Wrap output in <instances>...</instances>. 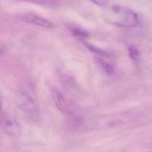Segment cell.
I'll return each instance as SVG.
<instances>
[{"label":"cell","instance_id":"obj_8","mask_svg":"<svg viewBox=\"0 0 152 152\" xmlns=\"http://www.w3.org/2000/svg\"><path fill=\"white\" fill-rule=\"evenodd\" d=\"M71 31L75 36L80 38H86L88 37V34L85 30L77 28V27H72Z\"/></svg>","mask_w":152,"mask_h":152},{"label":"cell","instance_id":"obj_1","mask_svg":"<svg viewBox=\"0 0 152 152\" xmlns=\"http://www.w3.org/2000/svg\"><path fill=\"white\" fill-rule=\"evenodd\" d=\"M108 20L121 27H134L139 24L138 15L133 10L119 5L111 7Z\"/></svg>","mask_w":152,"mask_h":152},{"label":"cell","instance_id":"obj_9","mask_svg":"<svg viewBox=\"0 0 152 152\" xmlns=\"http://www.w3.org/2000/svg\"><path fill=\"white\" fill-rule=\"evenodd\" d=\"M85 45L86 46L87 48L89 50L93 52V53H97V54H99V55H102L106 54V52L104 50H103L102 49H101L100 48H97V47H96V46H93V45H92L91 44L86 43Z\"/></svg>","mask_w":152,"mask_h":152},{"label":"cell","instance_id":"obj_12","mask_svg":"<svg viewBox=\"0 0 152 152\" xmlns=\"http://www.w3.org/2000/svg\"><path fill=\"white\" fill-rule=\"evenodd\" d=\"M4 52H5V47L4 46V45L0 43V55H2L4 53Z\"/></svg>","mask_w":152,"mask_h":152},{"label":"cell","instance_id":"obj_11","mask_svg":"<svg viewBox=\"0 0 152 152\" xmlns=\"http://www.w3.org/2000/svg\"><path fill=\"white\" fill-rule=\"evenodd\" d=\"M94 4H97V5H101V6H104L106 5V4L108 2L107 1H94L93 2Z\"/></svg>","mask_w":152,"mask_h":152},{"label":"cell","instance_id":"obj_10","mask_svg":"<svg viewBox=\"0 0 152 152\" xmlns=\"http://www.w3.org/2000/svg\"><path fill=\"white\" fill-rule=\"evenodd\" d=\"M4 115H3V110H2V101L0 97V125L2 122V121L4 118Z\"/></svg>","mask_w":152,"mask_h":152},{"label":"cell","instance_id":"obj_7","mask_svg":"<svg viewBox=\"0 0 152 152\" xmlns=\"http://www.w3.org/2000/svg\"><path fill=\"white\" fill-rule=\"evenodd\" d=\"M128 55L129 58L134 61H137L139 56H140V52L138 49L135 47L134 45H129L128 48Z\"/></svg>","mask_w":152,"mask_h":152},{"label":"cell","instance_id":"obj_13","mask_svg":"<svg viewBox=\"0 0 152 152\" xmlns=\"http://www.w3.org/2000/svg\"></svg>","mask_w":152,"mask_h":152},{"label":"cell","instance_id":"obj_6","mask_svg":"<svg viewBox=\"0 0 152 152\" xmlns=\"http://www.w3.org/2000/svg\"><path fill=\"white\" fill-rule=\"evenodd\" d=\"M95 60H96V63L98 64V65L106 73L109 74H111L113 73L115 69H114L113 66L112 64H110L108 62H106L102 58L98 57V56H96L95 58Z\"/></svg>","mask_w":152,"mask_h":152},{"label":"cell","instance_id":"obj_2","mask_svg":"<svg viewBox=\"0 0 152 152\" xmlns=\"http://www.w3.org/2000/svg\"><path fill=\"white\" fill-rule=\"evenodd\" d=\"M15 103L18 108L33 119L39 118V109L31 97L24 91H18L15 95Z\"/></svg>","mask_w":152,"mask_h":152},{"label":"cell","instance_id":"obj_4","mask_svg":"<svg viewBox=\"0 0 152 152\" xmlns=\"http://www.w3.org/2000/svg\"><path fill=\"white\" fill-rule=\"evenodd\" d=\"M52 97L55 106L61 113L68 115H71V111L65 99L58 89L53 88L52 90Z\"/></svg>","mask_w":152,"mask_h":152},{"label":"cell","instance_id":"obj_5","mask_svg":"<svg viewBox=\"0 0 152 152\" xmlns=\"http://www.w3.org/2000/svg\"><path fill=\"white\" fill-rule=\"evenodd\" d=\"M22 18L23 20L25 21L36 25L42 27H45V28H53L54 27V24L50 22V21L48 20L47 19L40 17L39 15H37L36 14L30 13V12H27L25 13L23 15Z\"/></svg>","mask_w":152,"mask_h":152},{"label":"cell","instance_id":"obj_3","mask_svg":"<svg viewBox=\"0 0 152 152\" xmlns=\"http://www.w3.org/2000/svg\"><path fill=\"white\" fill-rule=\"evenodd\" d=\"M3 130L9 136L17 138L21 134V127L18 121L14 118H4L0 125Z\"/></svg>","mask_w":152,"mask_h":152}]
</instances>
